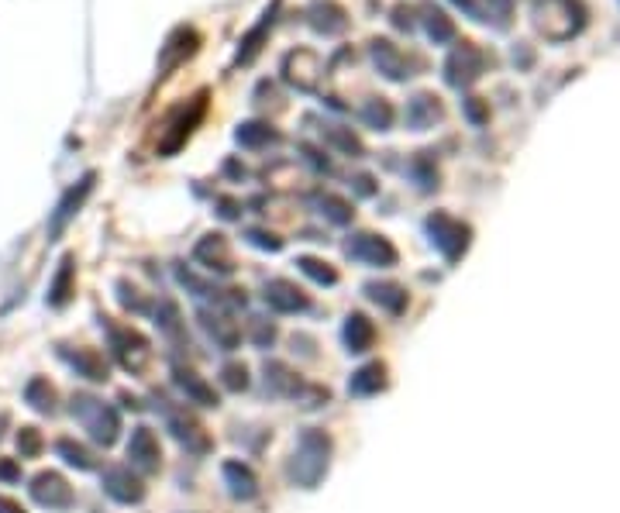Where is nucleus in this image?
<instances>
[{
  "instance_id": "obj_43",
  "label": "nucleus",
  "mask_w": 620,
  "mask_h": 513,
  "mask_svg": "<svg viewBox=\"0 0 620 513\" xmlns=\"http://www.w3.org/2000/svg\"><path fill=\"white\" fill-rule=\"evenodd\" d=\"M18 452H21V458H35L38 452H42V434H38V427H21Z\"/></svg>"
},
{
  "instance_id": "obj_41",
  "label": "nucleus",
  "mask_w": 620,
  "mask_h": 513,
  "mask_svg": "<svg viewBox=\"0 0 620 513\" xmlns=\"http://www.w3.org/2000/svg\"><path fill=\"white\" fill-rule=\"evenodd\" d=\"M248 383H252V379H248V365L245 362H228L221 369V386L228 393H245Z\"/></svg>"
},
{
  "instance_id": "obj_14",
  "label": "nucleus",
  "mask_w": 620,
  "mask_h": 513,
  "mask_svg": "<svg viewBox=\"0 0 620 513\" xmlns=\"http://www.w3.org/2000/svg\"><path fill=\"white\" fill-rule=\"evenodd\" d=\"M204 114H207V93H200L197 100H193L186 111L176 114V121L169 124V131L162 135V142H159V152L162 155H176L186 145V138L193 135V128H197L200 121H204Z\"/></svg>"
},
{
  "instance_id": "obj_38",
  "label": "nucleus",
  "mask_w": 620,
  "mask_h": 513,
  "mask_svg": "<svg viewBox=\"0 0 620 513\" xmlns=\"http://www.w3.org/2000/svg\"><path fill=\"white\" fill-rule=\"evenodd\" d=\"M359 118L366 128L372 131H390L393 128V107H390V100H383V97H372L362 104V111H359Z\"/></svg>"
},
{
  "instance_id": "obj_37",
  "label": "nucleus",
  "mask_w": 620,
  "mask_h": 513,
  "mask_svg": "<svg viewBox=\"0 0 620 513\" xmlns=\"http://www.w3.org/2000/svg\"><path fill=\"white\" fill-rule=\"evenodd\" d=\"M314 204H317V211H321L324 217H328L331 224H338V228H345V224H352V204H348L345 197H335V193H317L314 197Z\"/></svg>"
},
{
  "instance_id": "obj_46",
  "label": "nucleus",
  "mask_w": 620,
  "mask_h": 513,
  "mask_svg": "<svg viewBox=\"0 0 620 513\" xmlns=\"http://www.w3.org/2000/svg\"><path fill=\"white\" fill-rule=\"evenodd\" d=\"M300 155H304V162L310 169H314V173H331V162L324 159L321 152L317 149H310V145H300Z\"/></svg>"
},
{
  "instance_id": "obj_53",
  "label": "nucleus",
  "mask_w": 620,
  "mask_h": 513,
  "mask_svg": "<svg viewBox=\"0 0 620 513\" xmlns=\"http://www.w3.org/2000/svg\"><path fill=\"white\" fill-rule=\"evenodd\" d=\"M0 513H25L18 500H11V496H0Z\"/></svg>"
},
{
  "instance_id": "obj_33",
  "label": "nucleus",
  "mask_w": 620,
  "mask_h": 513,
  "mask_svg": "<svg viewBox=\"0 0 620 513\" xmlns=\"http://www.w3.org/2000/svg\"><path fill=\"white\" fill-rule=\"evenodd\" d=\"M25 403L31 410H38V414H56L59 393L45 376H35V379H28V386H25Z\"/></svg>"
},
{
  "instance_id": "obj_20",
  "label": "nucleus",
  "mask_w": 620,
  "mask_h": 513,
  "mask_svg": "<svg viewBox=\"0 0 620 513\" xmlns=\"http://www.w3.org/2000/svg\"><path fill=\"white\" fill-rule=\"evenodd\" d=\"M197 31L193 28H186V25H180L173 31V35L166 38V45H162L159 49V69H162V76L166 73H173L176 66H180V62H186L193 56V52H197Z\"/></svg>"
},
{
  "instance_id": "obj_25",
  "label": "nucleus",
  "mask_w": 620,
  "mask_h": 513,
  "mask_svg": "<svg viewBox=\"0 0 620 513\" xmlns=\"http://www.w3.org/2000/svg\"><path fill=\"white\" fill-rule=\"evenodd\" d=\"M279 4H283V0H273V4L266 7V14L259 18V25H255V28L242 38V49H238L235 66H248V62H252V59L262 52V42H266V35H269V31H273V25H276Z\"/></svg>"
},
{
  "instance_id": "obj_39",
  "label": "nucleus",
  "mask_w": 620,
  "mask_h": 513,
  "mask_svg": "<svg viewBox=\"0 0 620 513\" xmlns=\"http://www.w3.org/2000/svg\"><path fill=\"white\" fill-rule=\"evenodd\" d=\"M297 269L304 272L307 279H314L317 286H335V283H338L335 266H328V262H324V259H314V255H300V259H297Z\"/></svg>"
},
{
  "instance_id": "obj_4",
  "label": "nucleus",
  "mask_w": 620,
  "mask_h": 513,
  "mask_svg": "<svg viewBox=\"0 0 620 513\" xmlns=\"http://www.w3.org/2000/svg\"><path fill=\"white\" fill-rule=\"evenodd\" d=\"M69 414H73L76 421L87 427L90 438L97 441V445L111 448L114 441L121 438V417H118V410L107 407V403L97 400V396L76 393L73 400H69Z\"/></svg>"
},
{
  "instance_id": "obj_10",
  "label": "nucleus",
  "mask_w": 620,
  "mask_h": 513,
  "mask_svg": "<svg viewBox=\"0 0 620 513\" xmlns=\"http://www.w3.org/2000/svg\"><path fill=\"white\" fill-rule=\"evenodd\" d=\"M321 76H324V62H321V56H317V52H310V49L286 52V59H283V80L290 83V87L310 93V90H317Z\"/></svg>"
},
{
  "instance_id": "obj_16",
  "label": "nucleus",
  "mask_w": 620,
  "mask_h": 513,
  "mask_svg": "<svg viewBox=\"0 0 620 513\" xmlns=\"http://www.w3.org/2000/svg\"><path fill=\"white\" fill-rule=\"evenodd\" d=\"M262 300H266L269 310H276V314H304L310 307L307 293L300 290L297 283H290V279H269V283L262 286Z\"/></svg>"
},
{
  "instance_id": "obj_11",
  "label": "nucleus",
  "mask_w": 620,
  "mask_h": 513,
  "mask_svg": "<svg viewBox=\"0 0 620 513\" xmlns=\"http://www.w3.org/2000/svg\"><path fill=\"white\" fill-rule=\"evenodd\" d=\"M100 486H104V493L111 496L114 503H121V507H135V503L145 500V483L138 472H131V465H111V469H104Z\"/></svg>"
},
{
  "instance_id": "obj_22",
  "label": "nucleus",
  "mask_w": 620,
  "mask_h": 513,
  "mask_svg": "<svg viewBox=\"0 0 620 513\" xmlns=\"http://www.w3.org/2000/svg\"><path fill=\"white\" fill-rule=\"evenodd\" d=\"M173 383H176V390L186 396V403H197V407H217V403H221L214 386L207 383L200 372L186 369V365H176L173 369Z\"/></svg>"
},
{
  "instance_id": "obj_42",
  "label": "nucleus",
  "mask_w": 620,
  "mask_h": 513,
  "mask_svg": "<svg viewBox=\"0 0 620 513\" xmlns=\"http://www.w3.org/2000/svg\"><path fill=\"white\" fill-rule=\"evenodd\" d=\"M248 338H252L255 348H273L276 341V324L266 321V317H252V324H248Z\"/></svg>"
},
{
  "instance_id": "obj_35",
  "label": "nucleus",
  "mask_w": 620,
  "mask_h": 513,
  "mask_svg": "<svg viewBox=\"0 0 620 513\" xmlns=\"http://www.w3.org/2000/svg\"><path fill=\"white\" fill-rule=\"evenodd\" d=\"M56 455H59L66 465L80 469V472H93V469H97V458H93L90 448L80 445V441H73V438H59V441H56Z\"/></svg>"
},
{
  "instance_id": "obj_31",
  "label": "nucleus",
  "mask_w": 620,
  "mask_h": 513,
  "mask_svg": "<svg viewBox=\"0 0 620 513\" xmlns=\"http://www.w3.org/2000/svg\"><path fill=\"white\" fill-rule=\"evenodd\" d=\"M386 390V365L383 362H369L362 369L352 372L348 379V393L352 396H376Z\"/></svg>"
},
{
  "instance_id": "obj_54",
  "label": "nucleus",
  "mask_w": 620,
  "mask_h": 513,
  "mask_svg": "<svg viewBox=\"0 0 620 513\" xmlns=\"http://www.w3.org/2000/svg\"><path fill=\"white\" fill-rule=\"evenodd\" d=\"M221 217L235 221V217H238V204H235V200H221Z\"/></svg>"
},
{
  "instance_id": "obj_48",
  "label": "nucleus",
  "mask_w": 620,
  "mask_h": 513,
  "mask_svg": "<svg viewBox=\"0 0 620 513\" xmlns=\"http://www.w3.org/2000/svg\"><path fill=\"white\" fill-rule=\"evenodd\" d=\"M486 14L490 18H496V25H507V18H510V0H486Z\"/></svg>"
},
{
  "instance_id": "obj_3",
  "label": "nucleus",
  "mask_w": 620,
  "mask_h": 513,
  "mask_svg": "<svg viewBox=\"0 0 620 513\" xmlns=\"http://www.w3.org/2000/svg\"><path fill=\"white\" fill-rule=\"evenodd\" d=\"M262 372H266V390L273 393V396H283V400H297L300 407H307V410H317V407H324V403L331 400V393L324 390V386H310L304 383V379L297 376V372L290 369L286 362H266L262 365Z\"/></svg>"
},
{
  "instance_id": "obj_8",
  "label": "nucleus",
  "mask_w": 620,
  "mask_h": 513,
  "mask_svg": "<svg viewBox=\"0 0 620 513\" xmlns=\"http://www.w3.org/2000/svg\"><path fill=\"white\" fill-rule=\"evenodd\" d=\"M486 73V52L472 42H459L445 59V83L455 90H469Z\"/></svg>"
},
{
  "instance_id": "obj_32",
  "label": "nucleus",
  "mask_w": 620,
  "mask_h": 513,
  "mask_svg": "<svg viewBox=\"0 0 620 513\" xmlns=\"http://www.w3.org/2000/svg\"><path fill=\"white\" fill-rule=\"evenodd\" d=\"M366 297L376 303L379 310H386V314H393V317H400L410 303L407 290L397 283H366Z\"/></svg>"
},
{
  "instance_id": "obj_27",
  "label": "nucleus",
  "mask_w": 620,
  "mask_h": 513,
  "mask_svg": "<svg viewBox=\"0 0 620 513\" xmlns=\"http://www.w3.org/2000/svg\"><path fill=\"white\" fill-rule=\"evenodd\" d=\"M417 11H421V25H424V31H428V38H431L434 45H452L455 38H459V28H455V21L448 18L441 7H434L431 0L417 7Z\"/></svg>"
},
{
  "instance_id": "obj_9",
  "label": "nucleus",
  "mask_w": 620,
  "mask_h": 513,
  "mask_svg": "<svg viewBox=\"0 0 620 513\" xmlns=\"http://www.w3.org/2000/svg\"><path fill=\"white\" fill-rule=\"evenodd\" d=\"M345 255L352 262H362V266H372V269L397 266V248H393V242L383 235H372V231H359V235L348 238Z\"/></svg>"
},
{
  "instance_id": "obj_15",
  "label": "nucleus",
  "mask_w": 620,
  "mask_h": 513,
  "mask_svg": "<svg viewBox=\"0 0 620 513\" xmlns=\"http://www.w3.org/2000/svg\"><path fill=\"white\" fill-rule=\"evenodd\" d=\"M128 458H131V469L142 472V476H155L162 469V448L159 438H155L152 427H135L128 441Z\"/></svg>"
},
{
  "instance_id": "obj_50",
  "label": "nucleus",
  "mask_w": 620,
  "mask_h": 513,
  "mask_svg": "<svg viewBox=\"0 0 620 513\" xmlns=\"http://www.w3.org/2000/svg\"><path fill=\"white\" fill-rule=\"evenodd\" d=\"M352 190L359 193V197H376L379 186H376V180H372V176L359 173V176H352Z\"/></svg>"
},
{
  "instance_id": "obj_19",
  "label": "nucleus",
  "mask_w": 620,
  "mask_h": 513,
  "mask_svg": "<svg viewBox=\"0 0 620 513\" xmlns=\"http://www.w3.org/2000/svg\"><path fill=\"white\" fill-rule=\"evenodd\" d=\"M193 259L207 272H217V276H231V272H235V259H231V248L224 242V235L200 238L197 248H193Z\"/></svg>"
},
{
  "instance_id": "obj_17",
  "label": "nucleus",
  "mask_w": 620,
  "mask_h": 513,
  "mask_svg": "<svg viewBox=\"0 0 620 513\" xmlns=\"http://www.w3.org/2000/svg\"><path fill=\"white\" fill-rule=\"evenodd\" d=\"M369 56H372L376 69L386 76V80L403 83V80H410V76H414V73H410V59L403 56V52L390 42V38H372V42H369Z\"/></svg>"
},
{
  "instance_id": "obj_28",
  "label": "nucleus",
  "mask_w": 620,
  "mask_h": 513,
  "mask_svg": "<svg viewBox=\"0 0 620 513\" xmlns=\"http://www.w3.org/2000/svg\"><path fill=\"white\" fill-rule=\"evenodd\" d=\"M307 21H310V28H314L317 35H341V31L348 28L345 11H341L335 0H317V4L307 11Z\"/></svg>"
},
{
  "instance_id": "obj_21",
  "label": "nucleus",
  "mask_w": 620,
  "mask_h": 513,
  "mask_svg": "<svg viewBox=\"0 0 620 513\" xmlns=\"http://www.w3.org/2000/svg\"><path fill=\"white\" fill-rule=\"evenodd\" d=\"M200 324H204V331L211 334L217 345L224 348V352H231V348H238V341H242V328H238V321H231L228 310L224 307H200Z\"/></svg>"
},
{
  "instance_id": "obj_29",
  "label": "nucleus",
  "mask_w": 620,
  "mask_h": 513,
  "mask_svg": "<svg viewBox=\"0 0 620 513\" xmlns=\"http://www.w3.org/2000/svg\"><path fill=\"white\" fill-rule=\"evenodd\" d=\"M73 293H76V266H73V255H62V262H59V269H56V276H52V283H49V307H66L69 300H73Z\"/></svg>"
},
{
  "instance_id": "obj_5",
  "label": "nucleus",
  "mask_w": 620,
  "mask_h": 513,
  "mask_svg": "<svg viewBox=\"0 0 620 513\" xmlns=\"http://www.w3.org/2000/svg\"><path fill=\"white\" fill-rule=\"evenodd\" d=\"M104 331H107V345H111V355L118 359V365L124 372H142L145 365H149L152 359V345H149V338H145L142 331H135L128 324H111L107 321L104 324Z\"/></svg>"
},
{
  "instance_id": "obj_36",
  "label": "nucleus",
  "mask_w": 620,
  "mask_h": 513,
  "mask_svg": "<svg viewBox=\"0 0 620 513\" xmlns=\"http://www.w3.org/2000/svg\"><path fill=\"white\" fill-rule=\"evenodd\" d=\"M155 324H159V331L166 334V338H173V341L186 338V324H183V314H180V307H176V300H159V307H155Z\"/></svg>"
},
{
  "instance_id": "obj_51",
  "label": "nucleus",
  "mask_w": 620,
  "mask_h": 513,
  "mask_svg": "<svg viewBox=\"0 0 620 513\" xmlns=\"http://www.w3.org/2000/svg\"><path fill=\"white\" fill-rule=\"evenodd\" d=\"M135 293H138L135 286H128V283H124V279H121V283H118V300L124 303V307H131V310H145V303L138 300Z\"/></svg>"
},
{
  "instance_id": "obj_2",
  "label": "nucleus",
  "mask_w": 620,
  "mask_h": 513,
  "mask_svg": "<svg viewBox=\"0 0 620 513\" xmlns=\"http://www.w3.org/2000/svg\"><path fill=\"white\" fill-rule=\"evenodd\" d=\"M328 465H331V434L321 431V427H304L297 438V448L290 455V465H286L290 483L300 489H314L328 476Z\"/></svg>"
},
{
  "instance_id": "obj_30",
  "label": "nucleus",
  "mask_w": 620,
  "mask_h": 513,
  "mask_svg": "<svg viewBox=\"0 0 620 513\" xmlns=\"http://www.w3.org/2000/svg\"><path fill=\"white\" fill-rule=\"evenodd\" d=\"M235 142L248 152H259V149H269V145H279V131L266 121H245V124H238Z\"/></svg>"
},
{
  "instance_id": "obj_13",
  "label": "nucleus",
  "mask_w": 620,
  "mask_h": 513,
  "mask_svg": "<svg viewBox=\"0 0 620 513\" xmlns=\"http://www.w3.org/2000/svg\"><path fill=\"white\" fill-rule=\"evenodd\" d=\"M28 493H31V500L45 510H69L76 503L73 486H69L59 472H38V476L31 479Z\"/></svg>"
},
{
  "instance_id": "obj_26",
  "label": "nucleus",
  "mask_w": 620,
  "mask_h": 513,
  "mask_svg": "<svg viewBox=\"0 0 620 513\" xmlns=\"http://www.w3.org/2000/svg\"><path fill=\"white\" fill-rule=\"evenodd\" d=\"M341 338H345V348H348V352H352V355H362V352H369V348L376 345V324H372L366 314L352 310V314L345 317V328H341Z\"/></svg>"
},
{
  "instance_id": "obj_44",
  "label": "nucleus",
  "mask_w": 620,
  "mask_h": 513,
  "mask_svg": "<svg viewBox=\"0 0 620 513\" xmlns=\"http://www.w3.org/2000/svg\"><path fill=\"white\" fill-rule=\"evenodd\" d=\"M462 111H465V118L476 124V128H483V124L490 121V107L483 104V97H465L462 100Z\"/></svg>"
},
{
  "instance_id": "obj_23",
  "label": "nucleus",
  "mask_w": 620,
  "mask_h": 513,
  "mask_svg": "<svg viewBox=\"0 0 620 513\" xmlns=\"http://www.w3.org/2000/svg\"><path fill=\"white\" fill-rule=\"evenodd\" d=\"M403 118H407L410 131H428L441 118H445V107H441V100L434 97V93H417V97L407 100V111H403Z\"/></svg>"
},
{
  "instance_id": "obj_52",
  "label": "nucleus",
  "mask_w": 620,
  "mask_h": 513,
  "mask_svg": "<svg viewBox=\"0 0 620 513\" xmlns=\"http://www.w3.org/2000/svg\"><path fill=\"white\" fill-rule=\"evenodd\" d=\"M0 479H4V483H18L21 479V469L11 462V458H0Z\"/></svg>"
},
{
  "instance_id": "obj_24",
  "label": "nucleus",
  "mask_w": 620,
  "mask_h": 513,
  "mask_svg": "<svg viewBox=\"0 0 620 513\" xmlns=\"http://www.w3.org/2000/svg\"><path fill=\"white\" fill-rule=\"evenodd\" d=\"M224 486H228L231 500L238 503H252L259 496V476L252 472V465L245 462H224Z\"/></svg>"
},
{
  "instance_id": "obj_49",
  "label": "nucleus",
  "mask_w": 620,
  "mask_h": 513,
  "mask_svg": "<svg viewBox=\"0 0 620 513\" xmlns=\"http://www.w3.org/2000/svg\"><path fill=\"white\" fill-rule=\"evenodd\" d=\"M452 4L462 7V11L469 14L472 21H479V25H486V21H490V18H486V7L479 4V0H452Z\"/></svg>"
},
{
  "instance_id": "obj_12",
  "label": "nucleus",
  "mask_w": 620,
  "mask_h": 513,
  "mask_svg": "<svg viewBox=\"0 0 620 513\" xmlns=\"http://www.w3.org/2000/svg\"><path fill=\"white\" fill-rule=\"evenodd\" d=\"M93 183H97V176L87 173L80 183H73V186H69V190L59 197L56 211H52V217H49V242H56L62 231H66V224L73 221L76 214H80V207L87 204V197L93 193Z\"/></svg>"
},
{
  "instance_id": "obj_6",
  "label": "nucleus",
  "mask_w": 620,
  "mask_h": 513,
  "mask_svg": "<svg viewBox=\"0 0 620 513\" xmlns=\"http://www.w3.org/2000/svg\"><path fill=\"white\" fill-rule=\"evenodd\" d=\"M424 228H428V235H431V245L445 255V262H459L462 255L469 252L472 228L465 221H459V217H452L445 211H434Z\"/></svg>"
},
{
  "instance_id": "obj_34",
  "label": "nucleus",
  "mask_w": 620,
  "mask_h": 513,
  "mask_svg": "<svg viewBox=\"0 0 620 513\" xmlns=\"http://www.w3.org/2000/svg\"><path fill=\"white\" fill-rule=\"evenodd\" d=\"M324 142H328L331 149H338L341 155H352V159L366 155V149H362V142H359V135H355L352 128H345V124H324Z\"/></svg>"
},
{
  "instance_id": "obj_47",
  "label": "nucleus",
  "mask_w": 620,
  "mask_h": 513,
  "mask_svg": "<svg viewBox=\"0 0 620 513\" xmlns=\"http://www.w3.org/2000/svg\"><path fill=\"white\" fill-rule=\"evenodd\" d=\"M414 7H407V4H397L393 7V25H397L400 31H414L417 28V21H414Z\"/></svg>"
},
{
  "instance_id": "obj_18",
  "label": "nucleus",
  "mask_w": 620,
  "mask_h": 513,
  "mask_svg": "<svg viewBox=\"0 0 620 513\" xmlns=\"http://www.w3.org/2000/svg\"><path fill=\"white\" fill-rule=\"evenodd\" d=\"M59 359L76 372V376L90 379V383H107V362L97 348H83V345H59Z\"/></svg>"
},
{
  "instance_id": "obj_1",
  "label": "nucleus",
  "mask_w": 620,
  "mask_h": 513,
  "mask_svg": "<svg viewBox=\"0 0 620 513\" xmlns=\"http://www.w3.org/2000/svg\"><path fill=\"white\" fill-rule=\"evenodd\" d=\"M531 25L545 42H572L589 25V7L583 0H534L531 4Z\"/></svg>"
},
{
  "instance_id": "obj_45",
  "label": "nucleus",
  "mask_w": 620,
  "mask_h": 513,
  "mask_svg": "<svg viewBox=\"0 0 620 513\" xmlns=\"http://www.w3.org/2000/svg\"><path fill=\"white\" fill-rule=\"evenodd\" d=\"M245 238H248V245L262 248V252H279V248H283V238L269 235V231H259V228H248Z\"/></svg>"
},
{
  "instance_id": "obj_7",
  "label": "nucleus",
  "mask_w": 620,
  "mask_h": 513,
  "mask_svg": "<svg viewBox=\"0 0 620 513\" xmlns=\"http://www.w3.org/2000/svg\"><path fill=\"white\" fill-rule=\"evenodd\" d=\"M162 403V417H166V427L169 434H173L176 441L186 448L190 455H207L214 448L211 434H207V427L197 421V417L190 414L186 407H169V400H159Z\"/></svg>"
},
{
  "instance_id": "obj_40",
  "label": "nucleus",
  "mask_w": 620,
  "mask_h": 513,
  "mask_svg": "<svg viewBox=\"0 0 620 513\" xmlns=\"http://www.w3.org/2000/svg\"><path fill=\"white\" fill-rule=\"evenodd\" d=\"M410 176H414V183L421 186V190H434V186H438V166H434L431 152H421L410 162Z\"/></svg>"
}]
</instances>
